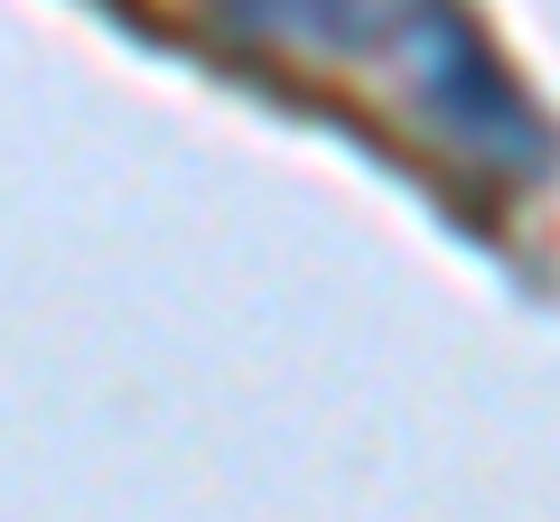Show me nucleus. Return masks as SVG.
I'll return each instance as SVG.
<instances>
[{
  "instance_id": "1",
  "label": "nucleus",
  "mask_w": 560,
  "mask_h": 522,
  "mask_svg": "<svg viewBox=\"0 0 560 522\" xmlns=\"http://www.w3.org/2000/svg\"><path fill=\"white\" fill-rule=\"evenodd\" d=\"M401 47L440 75V112H448V47H458V20H411V28H401ZM458 131H514V94H504L495 66H477V75L458 84Z\"/></svg>"
}]
</instances>
